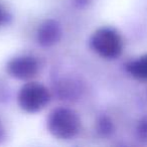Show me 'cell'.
Instances as JSON below:
<instances>
[{
	"instance_id": "3",
	"label": "cell",
	"mask_w": 147,
	"mask_h": 147,
	"mask_svg": "<svg viewBox=\"0 0 147 147\" xmlns=\"http://www.w3.org/2000/svg\"><path fill=\"white\" fill-rule=\"evenodd\" d=\"M90 47L103 59H114L122 53L123 40L121 35L111 27H100L91 35Z\"/></svg>"
},
{
	"instance_id": "1",
	"label": "cell",
	"mask_w": 147,
	"mask_h": 147,
	"mask_svg": "<svg viewBox=\"0 0 147 147\" xmlns=\"http://www.w3.org/2000/svg\"><path fill=\"white\" fill-rule=\"evenodd\" d=\"M81 118L75 110L67 107H57L53 109L47 118V129L49 133L59 140H71L81 130Z\"/></svg>"
},
{
	"instance_id": "10",
	"label": "cell",
	"mask_w": 147,
	"mask_h": 147,
	"mask_svg": "<svg viewBox=\"0 0 147 147\" xmlns=\"http://www.w3.org/2000/svg\"><path fill=\"white\" fill-rule=\"evenodd\" d=\"M4 11H3L2 7H1V5H0V25H2V23L4 22Z\"/></svg>"
},
{
	"instance_id": "4",
	"label": "cell",
	"mask_w": 147,
	"mask_h": 147,
	"mask_svg": "<svg viewBox=\"0 0 147 147\" xmlns=\"http://www.w3.org/2000/svg\"><path fill=\"white\" fill-rule=\"evenodd\" d=\"M38 71V61L31 55H17L10 59L6 63V71L9 76L23 82H28L35 78Z\"/></svg>"
},
{
	"instance_id": "9",
	"label": "cell",
	"mask_w": 147,
	"mask_h": 147,
	"mask_svg": "<svg viewBox=\"0 0 147 147\" xmlns=\"http://www.w3.org/2000/svg\"><path fill=\"white\" fill-rule=\"evenodd\" d=\"M4 139H5V129L3 127L2 123L0 122V143L2 142Z\"/></svg>"
},
{
	"instance_id": "5",
	"label": "cell",
	"mask_w": 147,
	"mask_h": 147,
	"mask_svg": "<svg viewBox=\"0 0 147 147\" xmlns=\"http://www.w3.org/2000/svg\"><path fill=\"white\" fill-rule=\"evenodd\" d=\"M63 30L59 23L55 19H47L38 26L36 41L42 47H51L57 45L61 38Z\"/></svg>"
},
{
	"instance_id": "7",
	"label": "cell",
	"mask_w": 147,
	"mask_h": 147,
	"mask_svg": "<svg viewBox=\"0 0 147 147\" xmlns=\"http://www.w3.org/2000/svg\"><path fill=\"white\" fill-rule=\"evenodd\" d=\"M98 127H99V132H102L104 135L111 133V131L113 130V125L111 123V121L107 118H102L98 122Z\"/></svg>"
},
{
	"instance_id": "2",
	"label": "cell",
	"mask_w": 147,
	"mask_h": 147,
	"mask_svg": "<svg viewBox=\"0 0 147 147\" xmlns=\"http://www.w3.org/2000/svg\"><path fill=\"white\" fill-rule=\"evenodd\" d=\"M16 100L22 111L35 114L47 106L51 101V93L45 85L28 81L19 89Z\"/></svg>"
},
{
	"instance_id": "8",
	"label": "cell",
	"mask_w": 147,
	"mask_h": 147,
	"mask_svg": "<svg viewBox=\"0 0 147 147\" xmlns=\"http://www.w3.org/2000/svg\"><path fill=\"white\" fill-rule=\"evenodd\" d=\"M138 134L142 140L147 141V119L141 121L138 126Z\"/></svg>"
},
{
	"instance_id": "6",
	"label": "cell",
	"mask_w": 147,
	"mask_h": 147,
	"mask_svg": "<svg viewBox=\"0 0 147 147\" xmlns=\"http://www.w3.org/2000/svg\"><path fill=\"white\" fill-rule=\"evenodd\" d=\"M127 71L134 78L139 80H147V55L127 65Z\"/></svg>"
}]
</instances>
